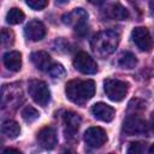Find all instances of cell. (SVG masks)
I'll return each instance as SVG.
<instances>
[{
    "label": "cell",
    "mask_w": 154,
    "mask_h": 154,
    "mask_svg": "<svg viewBox=\"0 0 154 154\" xmlns=\"http://www.w3.org/2000/svg\"><path fill=\"white\" fill-rule=\"evenodd\" d=\"M66 96L75 103H83L90 100L95 94V83L93 79H72L66 83Z\"/></svg>",
    "instance_id": "1"
},
{
    "label": "cell",
    "mask_w": 154,
    "mask_h": 154,
    "mask_svg": "<svg viewBox=\"0 0 154 154\" xmlns=\"http://www.w3.org/2000/svg\"><path fill=\"white\" fill-rule=\"evenodd\" d=\"M119 43V35L113 30H103L97 32L90 42L91 51L100 58L112 54Z\"/></svg>",
    "instance_id": "2"
},
{
    "label": "cell",
    "mask_w": 154,
    "mask_h": 154,
    "mask_svg": "<svg viewBox=\"0 0 154 154\" xmlns=\"http://www.w3.org/2000/svg\"><path fill=\"white\" fill-rule=\"evenodd\" d=\"M61 19L64 24L73 26L75 31L79 35H84L88 31V26H87L88 13L83 8H75L73 11L65 13L61 17Z\"/></svg>",
    "instance_id": "3"
},
{
    "label": "cell",
    "mask_w": 154,
    "mask_h": 154,
    "mask_svg": "<svg viewBox=\"0 0 154 154\" xmlns=\"http://www.w3.org/2000/svg\"><path fill=\"white\" fill-rule=\"evenodd\" d=\"M28 93L40 106H46L51 100V91L47 84L40 79H31L28 83Z\"/></svg>",
    "instance_id": "4"
},
{
    "label": "cell",
    "mask_w": 154,
    "mask_h": 154,
    "mask_svg": "<svg viewBox=\"0 0 154 154\" xmlns=\"http://www.w3.org/2000/svg\"><path fill=\"white\" fill-rule=\"evenodd\" d=\"M103 90L112 101H122L128 93V84L120 79L107 78L103 82Z\"/></svg>",
    "instance_id": "5"
},
{
    "label": "cell",
    "mask_w": 154,
    "mask_h": 154,
    "mask_svg": "<svg viewBox=\"0 0 154 154\" xmlns=\"http://www.w3.org/2000/svg\"><path fill=\"white\" fill-rule=\"evenodd\" d=\"M131 38L136 47L142 52H149L153 47V40L150 32L144 26H137L131 31Z\"/></svg>",
    "instance_id": "6"
},
{
    "label": "cell",
    "mask_w": 154,
    "mask_h": 154,
    "mask_svg": "<svg viewBox=\"0 0 154 154\" xmlns=\"http://www.w3.org/2000/svg\"><path fill=\"white\" fill-rule=\"evenodd\" d=\"M73 66L84 75H93L97 71L96 61L85 52H79L73 58Z\"/></svg>",
    "instance_id": "7"
},
{
    "label": "cell",
    "mask_w": 154,
    "mask_h": 154,
    "mask_svg": "<svg viewBox=\"0 0 154 154\" xmlns=\"http://www.w3.org/2000/svg\"><path fill=\"white\" fill-rule=\"evenodd\" d=\"M123 131L128 135H141L148 131V125L141 117L129 116L123 123Z\"/></svg>",
    "instance_id": "8"
},
{
    "label": "cell",
    "mask_w": 154,
    "mask_h": 154,
    "mask_svg": "<svg viewBox=\"0 0 154 154\" xmlns=\"http://www.w3.org/2000/svg\"><path fill=\"white\" fill-rule=\"evenodd\" d=\"M84 141L91 148H100L107 141L106 131L99 126H91L84 132Z\"/></svg>",
    "instance_id": "9"
},
{
    "label": "cell",
    "mask_w": 154,
    "mask_h": 154,
    "mask_svg": "<svg viewBox=\"0 0 154 154\" xmlns=\"http://www.w3.org/2000/svg\"><path fill=\"white\" fill-rule=\"evenodd\" d=\"M37 141L40 146L45 149H53L57 146L58 138L57 132L52 126H45L42 128L37 134Z\"/></svg>",
    "instance_id": "10"
},
{
    "label": "cell",
    "mask_w": 154,
    "mask_h": 154,
    "mask_svg": "<svg viewBox=\"0 0 154 154\" xmlns=\"http://www.w3.org/2000/svg\"><path fill=\"white\" fill-rule=\"evenodd\" d=\"M25 36L31 41H40L46 36V26L37 19L30 20L24 28Z\"/></svg>",
    "instance_id": "11"
},
{
    "label": "cell",
    "mask_w": 154,
    "mask_h": 154,
    "mask_svg": "<svg viewBox=\"0 0 154 154\" xmlns=\"http://www.w3.org/2000/svg\"><path fill=\"white\" fill-rule=\"evenodd\" d=\"M91 113L96 119H99L101 122H106V123L112 122L114 116H116L114 108L107 103H103V102H97V103L93 105Z\"/></svg>",
    "instance_id": "12"
},
{
    "label": "cell",
    "mask_w": 154,
    "mask_h": 154,
    "mask_svg": "<svg viewBox=\"0 0 154 154\" xmlns=\"http://www.w3.org/2000/svg\"><path fill=\"white\" fill-rule=\"evenodd\" d=\"M63 119H64V125H65V132L70 136H73L81 126V122H82L81 116L76 112L69 111V112H65Z\"/></svg>",
    "instance_id": "13"
},
{
    "label": "cell",
    "mask_w": 154,
    "mask_h": 154,
    "mask_svg": "<svg viewBox=\"0 0 154 154\" xmlns=\"http://www.w3.org/2000/svg\"><path fill=\"white\" fill-rule=\"evenodd\" d=\"M30 60L40 71H49L52 66L51 55L45 51H37V52L31 53Z\"/></svg>",
    "instance_id": "14"
},
{
    "label": "cell",
    "mask_w": 154,
    "mask_h": 154,
    "mask_svg": "<svg viewBox=\"0 0 154 154\" xmlns=\"http://www.w3.org/2000/svg\"><path fill=\"white\" fill-rule=\"evenodd\" d=\"M4 65L13 72H17L22 67V54L17 51H11L4 54Z\"/></svg>",
    "instance_id": "15"
},
{
    "label": "cell",
    "mask_w": 154,
    "mask_h": 154,
    "mask_svg": "<svg viewBox=\"0 0 154 154\" xmlns=\"http://www.w3.org/2000/svg\"><path fill=\"white\" fill-rule=\"evenodd\" d=\"M107 13H108V17H111L113 19H118V20H124L129 17L128 10L120 4H112L108 7Z\"/></svg>",
    "instance_id": "16"
},
{
    "label": "cell",
    "mask_w": 154,
    "mask_h": 154,
    "mask_svg": "<svg viewBox=\"0 0 154 154\" xmlns=\"http://www.w3.org/2000/svg\"><path fill=\"white\" fill-rule=\"evenodd\" d=\"M1 131L4 135H6L7 137L10 138H16L19 132H20V126L17 122L12 120V119H8L6 122L2 123V126H1Z\"/></svg>",
    "instance_id": "17"
},
{
    "label": "cell",
    "mask_w": 154,
    "mask_h": 154,
    "mask_svg": "<svg viewBox=\"0 0 154 154\" xmlns=\"http://www.w3.org/2000/svg\"><path fill=\"white\" fill-rule=\"evenodd\" d=\"M137 64V59L135 54L131 52H123L118 57V65L123 69H134Z\"/></svg>",
    "instance_id": "18"
},
{
    "label": "cell",
    "mask_w": 154,
    "mask_h": 154,
    "mask_svg": "<svg viewBox=\"0 0 154 154\" xmlns=\"http://www.w3.org/2000/svg\"><path fill=\"white\" fill-rule=\"evenodd\" d=\"M24 13L20 8H17V7H12L8 10V12L6 13V22L8 24H19L24 20Z\"/></svg>",
    "instance_id": "19"
},
{
    "label": "cell",
    "mask_w": 154,
    "mask_h": 154,
    "mask_svg": "<svg viewBox=\"0 0 154 154\" xmlns=\"http://www.w3.org/2000/svg\"><path fill=\"white\" fill-rule=\"evenodd\" d=\"M38 117H40V112H38L35 107H32V106H26V107H24L23 111H22V118H23L26 123H32V122H35Z\"/></svg>",
    "instance_id": "20"
},
{
    "label": "cell",
    "mask_w": 154,
    "mask_h": 154,
    "mask_svg": "<svg viewBox=\"0 0 154 154\" xmlns=\"http://www.w3.org/2000/svg\"><path fill=\"white\" fill-rule=\"evenodd\" d=\"M144 150H146V144L143 142L135 141V142H131L129 144L126 154H143Z\"/></svg>",
    "instance_id": "21"
},
{
    "label": "cell",
    "mask_w": 154,
    "mask_h": 154,
    "mask_svg": "<svg viewBox=\"0 0 154 154\" xmlns=\"http://www.w3.org/2000/svg\"><path fill=\"white\" fill-rule=\"evenodd\" d=\"M48 72H49V75H51L53 78H61V77L65 76V69H64V66L60 65V64H54V65H52Z\"/></svg>",
    "instance_id": "22"
},
{
    "label": "cell",
    "mask_w": 154,
    "mask_h": 154,
    "mask_svg": "<svg viewBox=\"0 0 154 154\" xmlns=\"http://www.w3.org/2000/svg\"><path fill=\"white\" fill-rule=\"evenodd\" d=\"M25 4L30 8L35 10V11H40V10H43L48 5V1L47 0H26Z\"/></svg>",
    "instance_id": "23"
},
{
    "label": "cell",
    "mask_w": 154,
    "mask_h": 154,
    "mask_svg": "<svg viewBox=\"0 0 154 154\" xmlns=\"http://www.w3.org/2000/svg\"><path fill=\"white\" fill-rule=\"evenodd\" d=\"M13 38H14V35H13V32L11 30H7L5 28L1 30V43H2V46L12 45Z\"/></svg>",
    "instance_id": "24"
},
{
    "label": "cell",
    "mask_w": 154,
    "mask_h": 154,
    "mask_svg": "<svg viewBox=\"0 0 154 154\" xmlns=\"http://www.w3.org/2000/svg\"><path fill=\"white\" fill-rule=\"evenodd\" d=\"M2 154H22V152H19L18 149H14V148H6Z\"/></svg>",
    "instance_id": "25"
},
{
    "label": "cell",
    "mask_w": 154,
    "mask_h": 154,
    "mask_svg": "<svg viewBox=\"0 0 154 154\" xmlns=\"http://www.w3.org/2000/svg\"><path fill=\"white\" fill-rule=\"evenodd\" d=\"M61 154H76V152L72 150V149H64V150L61 152Z\"/></svg>",
    "instance_id": "26"
},
{
    "label": "cell",
    "mask_w": 154,
    "mask_h": 154,
    "mask_svg": "<svg viewBox=\"0 0 154 154\" xmlns=\"http://www.w3.org/2000/svg\"><path fill=\"white\" fill-rule=\"evenodd\" d=\"M149 154H154V143L150 146V148H149Z\"/></svg>",
    "instance_id": "27"
},
{
    "label": "cell",
    "mask_w": 154,
    "mask_h": 154,
    "mask_svg": "<svg viewBox=\"0 0 154 154\" xmlns=\"http://www.w3.org/2000/svg\"><path fill=\"white\" fill-rule=\"evenodd\" d=\"M149 6H150V8H152V11L154 12V1H150V2H149Z\"/></svg>",
    "instance_id": "28"
},
{
    "label": "cell",
    "mask_w": 154,
    "mask_h": 154,
    "mask_svg": "<svg viewBox=\"0 0 154 154\" xmlns=\"http://www.w3.org/2000/svg\"><path fill=\"white\" fill-rule=\"evenodd\" d=\"M152 128H153V130H154V112H153V114H152Z\"/></svg>",
    "instance_id": "29"
},
{
    "label": "cell",
    "mask_w": 154,
    "mask_h": 154,
    "mask_svg": "<svg viewBox=\"0 0 154 154\" xmlns=\"http://www.w3.org/2000/svg\"><path fill=\"white\" fill-rule=\"evenodd\" d=\"M108 154H113V153H108Z\"/></svg>",
    "instance_id": "30"
}]
</instances>
